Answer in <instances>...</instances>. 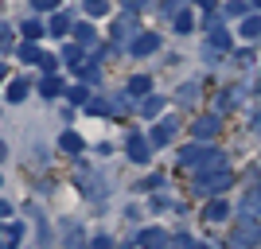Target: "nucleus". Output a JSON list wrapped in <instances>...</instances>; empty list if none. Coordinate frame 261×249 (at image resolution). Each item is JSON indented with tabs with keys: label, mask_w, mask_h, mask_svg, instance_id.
Instances as JSON below:
<instances>
[{
	"label": "nucleus",
	"mask_w": 261,
	"mask_h": 249,
	"mask_svg": "<svg viewBox=\"0 0 261 249\" xmlns=\"http://www.w3.org/2000/svg\"><path fill=\"white\" fill-rule=\"evenodd\" d=\"M179 168H187V172H218V168H226V160H222V152L218 148H203V144H187L184 152H179Z\"/></svg>",
	"instance_id": "f257e3e1"
},
{
	"label": "nucleus",
	"mask_w": 261,
	"mask_h": 249,
	"mask_svg": "<svg viewBox=\"0 0 261 249\" xmlns=\"http://www.w3.org/2000/svg\"><path fill=\"white\" fill-rule=\"evenodd\" d=\"M234 183V175H230V168H218V172H203L195 179V195H203V199H222V191Z\"/></svg>",
	"instance_id": "f03ea898"
},
{
	"label": "nucleus",
	"mask_w": 261,
	"mask_h": 249,
	"mask_svg": "<svg viewBox=\"0 0 261 249\" xmlns=\"http://www.w3.org/2000/svg\"><path fill=\"white\" fill-rule=\"evenodd\" d=\"M257 241H261L257 218H253V214H242V222L230 230V241H226V245H230V249H253Z\"/></svg>",
	"instance_id": "7ed1b4c3"
},
{
	"label": "nucleus",
	"mask_w": 261,
	"mask_h": 249,
	"mask_svg": "<svg viewBox=\"0 0 261 249\" xmlns=\"http://www.w3.org/2000/svg\"><path fill=\"white\" fill-rule=\"evenodd\" d=\"M175 141V121H160L152 132H148V144L152 148H164V144H172Z\"/></svg>",
	"instance_id": "20e7f679"
},
{
	"label": "nucleus",
	"mask_w": 261,
	"mask_h": 249,
	"mask_svg": "<svg viewBox=\"0 0 261 249\" xmlns=\"http://www.w3.org/2000/svg\"><path fill=\"white\" fill-rule=\"evenodd\" d=\"M148 152H152L148 136H141V132H133V136H129V160H137V163H148Z\"/></svg>",
	"instance_id": "39448f33"
},
{
	"label": "nucleus",
	"mask_w": 261,
	"mask_h": 249,
	"mask_svg": "<svg viewBox=\"0 0 261 249\" xmlns=\"http://www.w3.org/2000/svg\"><path fill=\"white\" fill-rule=\"evenodd\" d=\"M207 32H211V51H230V32L215 20V16H211V27H207Z\"/></svg>",
	"instance_id": "423d86ee"
},
{
	"label": "nucleus",
	"mask_w": 261,
	"mask_h": 249,
	"mask_svg": "<svg viewBox=\"0 0 261 249\" xmlns=\"http://www.w3.org/2000/svg\"><path fill=\"white\" fill-rule=\"evenodd\" d=\"M215 132H218V117L215 113H211V117H199L195 125H191V136H195V141H211Z\"/></svg>",
	"instance_id": "0eeeda50"
},
{
	"label": "nucleus",
	"mask_w": 261,
	"mask_h": 249,
	"mask_svg": "<svg viewBox=\"0 0 261 249\" xmlns=\"http://www.w3.org/2000/svg\"><path fill=\"white\" fill-rule=\"evenodd\" d=\"M156 47H160V35L144 32V35H137V39H133V43H129V51H133V54H152Z\"/></svg>",
	"instance_id": "6e6552de"
},
{
	"label": "nucleus",
	"mask_w": 261,
	"mask_h": 249,
	"mask_svg": "<svg viewBox=\"0 0 261 249\" xmlns=\"http://www.w3.org/2000/svg\"><path fill=\"white\" fill-rule=\"evenodd\" d=\"M242 214H261V183L246 187V195H242Z\"/></svg>",
	"instance_id": "1a4fd4ad"
},
{
	"label": "nucleus",
	"mask_w": 261,
	"mask_h": 249,
	"mask_svg": "<svg viewBox=\"0 0 261 249\" xmlns=\"http://www.w3.org/2000/svg\"><path fill=\"white\" fill-rule=\"evenodd\" d=\"M148 90H152V78L148 74H133L129 78V94L133 98H148Z\"/></svg>",
	"instance_id": "9d476101"
},
{
	"label": "nucleus",
	"mask_w": 261,
	"mask_h": 249,
	"mask_svg": "<svg viewBox=\"0 0 261 249\" xmlns=\"http://www.w3.org/2000/svg\"><path fill=\"white\" fill-rule=\"evenodd\" d=\"M203 218H207V222H222V218H226V203H222V199H211Z\"/></svg>",
	"instance_id": "9b49d317"
},
{
	"label": "nucleus",
	"mask_w": 261,
	"mask_h": 249,
	"mask_svg": "<svg viewBox=\"0 0 261 249\" xmlns=\"http://www.w3.org/2000/svg\"><path fill=\"white\" fill-rule=\"evenodd\" d=\"M246 39H257L261 35V16H242V27H238Z\"/></svg>",
	"instance_id": "f8f14e48"
},
{
	"label": "nucleus",
	"mask_w": 261,
	"mask_h": 249,
	"mask_svg": "<svg viewBox=\"0 0 261 249\" xmlns=\"http://www.w3.org/2000/svg\"><path fill=\"white\" fill-rule=\"evenodd\" d=\"M74 35H78V43H82V47H94V43H98V32H94V23H78Z\"/></svg>",
	"instance_id": "ddd939ff"
},
{
	"label": "nucleus",
	"mask_w": 261,
	"mask_h": 249,
	"mask_svg": "<svg viewBox=\"0 0 261 249\" xmlns=\"http://www.w3.org/2000/svg\"><path fill=\"white\" fill-rule=\"evenodd\" d=\"M20 234H23V230L16 226V222H12V226H4V230H0V249H12L16 241H20Z\"/></svg>",
	"instance_id": "4468645a"
},
{
	"label": "nucleus",
	"mask_w": 261,
	"mask_h": 249,
	"mask_svg": "<svg viewBox=\"0 0 261 249\" xmlns=\"http://www.w3.org/2000/svg\"><path fill=\"white\" fill-rule=\"evenodd\" d=\"M39 90H43V98H59V94H66V90H63V82H59L55 74H47L43 82H39Z\"/></svg>",
	"instance_id": "2eb2a0df"
},
{
	"label": "nucleus",
	"mask_w": 261,
	"mask_h": 249,
	"mask_svg": "<svg viewBox=\"0 0 261 249\" xmlns=\"http://www.w3.org/2000/svg\"><path fill=\"white\" fill-rule=\"evenodd\" d=\"M59 148L74 156V152H82V136H78V132H63V136H59Z\"/></svg>",
	"instance_id": "dca6fc26"
},
{
	"label": "nucleus",
	"mask_w": 261,
	"mask_h": 249,
	"mask_svg": "<svg viewBox=\"0 0 261 249\" xmlns=\"http://www.w3.org/2000/svg\"><path fill=\"white\" fill-rule=\"evenodd\" d=\"M20 59H23V63H43L47 54L39 51V47H35V43H28V39H23V47H20Z\"/></svg>",
	"instance_id": "f3484780"
},
{
	"label": "nucleus",
	"mask_w": 261,
	"mask_h": 249,
	"mask_svg": "<svg viewBox=\"0 0 261 249\" xmlns=\"http://www.w3.org/2000/svg\"><path fill=\"white\" fill-rule=\"evenodd\" d=\"M191 27H195V16H191V12H175V32H179V35H187V32H191Z\"/></svg>",
	"instance_id": "a211bd4d"
},
{
	"label": "nucleus",
	"mask_w": 261,
	"mask_h": 249,
	"mask_svg": "<svg viewBox=\"0 0 261 249\" xmlns=\"http://www.w3.org/2000/svg\"><path fill=\"white\" fill-rule=\"evenodd\" d=\"M51 35H66L70 32V16H63V12H55V20H51V27H47Z\"/></svg>",
	"instance_id": "6ab92c4d"
},
{
	"label": "nucleus",
	"mask_w": 261,
	"mask_h": 249,
	"mask_svg": "<svg viewBox=\"0 0 261 249\" xmlns=\"http://www.w3.org/2000/svg\"><path fill=\"white\" fill-rule=\"evenodd\" d=\"M74 74L82 78V82H98V66H90V63H74Z\"/></svg>",
	"instance_id": "aec40b11"
},
{
	"label": "nucleus",
	"mask_w": 261,
	"mask_h": 249,
	"mask_svg": "<svg viewBox=\"0 0 261 249\" xmlns=\"http://www.w3.org/2000/svg\"><path fill=\"white\" fill-rule=\"evenodd\" d=\"M141 245L160 249V245H164V230H148V234H141Z\"/></svg>",
	"instance_id": "412c9836"
},
{
	"label": "nucleus",
	"mask_w": 261,
	"mask_h": 249,
	"mask_svg": "<svg viewBox=\"0 0 261 249\" xmlns=\"http://www.w3.org/2000/svg\"><path fill=\"white\" fill-rule=\"evenodd\" d=\"M43 32H47V27H43V23H35V20L23 23V39H28V43H35V39H39Z\"/></svg>",
	"instance_id": "4be33fe9"
},
{
	"label": "nucleus",
	"mask_w": 261,
	"mask_h": 249,
	"mask_svg": "<svg viewBox=\"0 0 261 249\" xmlns=\"http://www.w3.org/2000/svg\"><path fill=\"white\" fill-rule=\"evenodd\" d=\"M129 35H133V23L129 20H125V23H117V27H113V43H129Z\"/></svg>",
	"instance_id": "5701e85b"
},
{
	"label": "nucleus",
	"mask_w": 261,
	"mask_h": 249,
	"mask_svg": "<svg viewBox=\"0 0 261 249\" xmlns=\"http://www.w3.org/2000/svg\"><path fill=\"white\" fill-rule=\"evenodd\" d=\"M106 12H109L106 0H86V16L90 20H98V16H106Z\"/></svg>",
	"instance_id": "b1692460"
},
{
	"label": "nucleus",
	"mask_w": 261,
	"mask_h": 249,
	"mask_svg": "<svg viewBox=\"0 0 261 249\" xmlns=\"http://www.w3.org/2000/svg\"><path fill=\"white\" fill-rule=\"evenodd\" d=\"M23 98H28V82H20V78H16V82L8 86V101H23Z\"/></svg>",
	"instance_id": "393cba45"
},
{
	"label": "nucleus",
	"mask_w": 261,
	"mask_h": 249,
	"mask_svg": "<svg viewBox=\"0 0 261 249\" xmlns=\"http://www.w3.org/2000/svg\"><path fill=\"white\" fill-rule=\"evenodd\" d=\"M86 109H90V113H101V117H106V113H113V105H109V101H101V98H90Z\"/></svg>",
	"instance_id": "a878e982"
},
{
	"label": "nucleus",
	"mask_w": 261,
	"mask_h": 249,
	"mask_svg": "<svg viewBox=\"0 0 261 249\" xmlns=\"http://www.w3.org/2000/svg\"><path fill=\"white\" fill-rule=\"evenodd\" d=\"M66 98L74 101V105H86V101H90V90H86V86H74L70 94H66Z\"/></svg>",
	"instance_id": "bb28decb"
},
{
	"label": "nucleus",
	"mask_w": 261,
	"mask_h": 249,
	"mask_svg": "<svg viewBox=\"0 0 261 249\" xmlns=\"http://www.w3.org/2000/svg\"><path fill=\"white\" fill-rule=\"evenodd\" d=\"M195 94H199V86H195V82L179 86V101H184V105H191V101H195Z\"/></svg>",
	"instance_id": "cd10ccee"
},
{
	"label": "nucleus",
	"mask_w": 261,
	"mask_h": 249,
	"mask_svg": "<svg viewBox=\"0 0 261 249\" xmlns=\"http://www.w3.org/2000/svg\"><path fill=\"white\" fill-rule=\"evenodd\" d=\"M222 12H226V16H246V4H242V0H226Z\"/></svg>",
	"instance_id": "c85d7f7f"
},
{
	"label": "nucleus",
	"mask_w": 261,
	"mask_h": 249,
	"mask_svg": "<svg viewBox=\"0 0 261 249\" xmlns=\"http://www.w3.org/2000/svg\"><path fill=\"white\" fill-rule=\"evenodd\" d=\"M160 109H164V101H160V98H144V113H148V117H156Z\"/></svg>",
	"instance_id": "c756f323"
},
{
	"label": "nucleus",
	"mask_w": 261,
	"mask_h": 249,
	"mask_svg": "<svg viewBox=\"0 0 261 249\" xmlns=\"http://www.w3.org/2000/svg\"><path fill=\"white\" fill-rule=\"evenodd\" d=\"M8 47H12V27L0 23V51H8Z\"/></svg>",
	"instance_id": "7c9ffc66"
},
{
	"label": "nucleus",
	"mask_w": 261,
	"mask_h": 249,
	"mask_svg": "<svg viewBox=\"0 0 261 249\" xmlns=\"http://www.w3.org/2000/svg\"><path fill=\"white\" fill-rule=\"evenodd\" d=\"M66 63H70V66L82 63V47H66Z\"/></svg>",
	"instance_id": "2f4dec72"
},
{
	"label": "nucleus",
	"mask_w": 261,
	"mask_h": 249,
	"mask_svg": "<svg viewBox=\"0 0 261 249\" xmlns=\"http://www.w3.org/2000/svg\"><path fill=\"white\" fill-rule=\"evenodd\" d=\"M39 12H51V8H59V0H32Z\"/></svg>",
	"instance_id": "473e14b6"
},
{
	"label": "nucleus",
	"mask_w": 261,
	"mask_h": 249,
	"mask_svg": "<svg viewBox=\"0 0 261 249\" xmlns=\"http://www.w3.org/2000/svg\"><path fill=\"white\" fill-rule=\"evenodd\" d=\"M90 249H113V241H109V238H94V241H90Z\"/></svg>",
	"instance_id": "72a5a7b5"
},
{
	"label": "nucleus",
	"mask_w": 261,
	"mask_h": 249,
	"mask_svg": "<svg viewBox=\"0 0 261 249\" xmlns=\"http://www.w3.org/2000/svg\"><path fill=\"white\" fill-rule=\"evenodd\" d=\"M199 4H203L207 12H215V8H218V0H199Z\"/></svg>",
	"instance_id": "f704fd0d"
},
{
	"label": "nucleus",
	"mask_w": 261,
	"mask_h": 249,
	"mask_svg": "<svg viewBox=\"0 0 261 249\" xmlns=\"http://www.w3.org/2000/svg\"><path fill=\"white\" fill-rule=\"evenodd\" d=\"M125 4H129V8H141V4H144V0H125Z\"/></svg>",
	"instance_id": "c9c22d12"
},
{
	"label": "nucleus",
	"mask_w": 261,
	"mask_h": 249,
	"mask_svg": "<svg viewBox=\"0 0 261 249\" xmlns=\"http://www.w3.org/2000/svg\"><path fill=\"white\" fill-rule=\"evenodd\" d=\"M4 78H8V66H4V63H0V82H4Z\"/></svg>",
	"instance_id": "e433bc0d"
},
{
	"label": "nucleus",
	"mask_w": 261,
	"mask_h": 249,
	"mask_svg": "<svg viewBox=\"0 0 261 249\" xmlns=\"http://www.w3.org/2000/svg\"><path fill=\"white\" fill-rule=\"evenodd\" d=\"M253 129H257V132H261V113H257V117H253Z\"/></svg>",
	"instance_id": "4c0bfd02"
},
{
	"label": "nucleus",
	"mask_w": 261,
	"mask_h": 249,
	"mask_svg": "<svg viewBox=\"0 0 261 249\" xmlns=\"http://www.w3.org/2000/svg\"><path fill=\"white\" fill-rule=\"evenodd\" d=\"M191 249H215V245H203V241H195V245H191Z\"/></svg>",
	"instance_id": "58836bf2"
},
{
	"label": "nucleus",
	"mask_w": 261,
	"mask_h": 249,
	"mask_svg": "<svg viewBox=\"0 0 261 249\" xmlns=\"http://www.w3.org/2000/svg\"><path fill=\"white\" fill-rule=\"evenodd\" d=\"M250 4H253V8H261V0H250Z\"/></svg>",
	"instance_id": "ea45409f"
},
{
	"label": "nucleus",
	"mask_w": 261,
	"mask_h": 249,
	"mask_svg": "<svg viewBox=\"0 0 261 249\" xmlns=\"http://www.w3.org/2000/svg\"><path fill=\"white\" fill-rule=\"evenodd\" d=\"M0 156H4V144H0Z\"/></svg>",
	"instance_id": "a19ab883"
},
{
	"label": "nucleus",
	"mask_w": 261,
	"mask_h": 249,
	"mask_svg": "<svg viewBox=\"0 0 261 249\" xmlns=\"http://www.w3.org/2000/svg\"><path fill=\"white\" fill-rule=\"evenodd\" d=\"M257 90H261V82H257Z\"/></svg>",
	"instance_id": "79ce46f5"
}]
</instances>
